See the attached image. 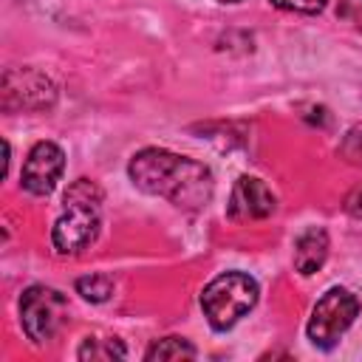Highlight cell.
<instances>
[{"mask_svg": "<svg viewBox=\"0 0 362 362\" xmlns=\"http://www.w3.org/2000/svg\"><path fill=\"white\" fill-rule=\"evenodd\" d=\"M274 209H277V198L260 178L240 175L235 181L229 206H226V215L232 221H260V218H269Z\"/></svg>", "mask_w": 362, "mask_h": 362, "instance_id": "ba28073f", "label": "cell"}, {"mask_svg": "<svg viewBox=\"0 0 362 362\" xmlns=\"http://www.w3.org/2000/svg\"><path fill=\"white\" fill-rule=\"evenodd\" d=\"M68 320V300L51 286H31L20 297V322L31 342H51Z\"/></svg>", "mask_w": 362, "mask_h": 362, "instance_id": "5b68a950", "label": "cell"}, {"mask_svg": "<svg viewBox=\"0 0 362 362\" xmlns=\"http://www.w3.org/2000/svg\"><path fill=\"white\" fill-rule=\"evenodd\" d=\"M195 345H189L184 337H164L158 342H153L144 354V359L156 362V359H195Z\"/></svg>", "mask_w": 362, "mask_h": 362, "instance_id": "8fae6325", "label": "cell"}, {"mask_svg": "<svg viewBox=\"0 0 362 362\" xmlns=\"http://www.w3.org/2000/svg\"><path fill=\"white\" fill-rule=\"evenodd\" d=\"M3 110H48L57 102V85L37 68H8L3 74Z\"/></svg>", "mask_w": 362, "mask_h": 362, "instance_id": "8992f818", "label": "cell"}, {"mask_svg": "<svg viewBox=\"0 0 362 362\" xmlns=\"http://www.w3.org/2000/svg\"><path fill=\"white\" fill-rule=\"evenodd\" d=\"M345 212H348L351 218H359V221H362V184L348 192V198H345Z\"/></svg>", "mask_w": 362, "mask_h": 362, "instance_id": "9a60e30c", "label": "cell"}, {"mask_svg": "<svg viewBox=\"0 0 362 362\" xmlns=\"http://www.w3.org/2000/svg\"><path fill=\"white\" fill-rule=\"evenodd\" d=\"M62 170H65L62 147L54 144V141H37L25 156V164H23V173H20V184H23L25 192L42 198V195L54 192Z\"/></svg>", "mask_w": 362, "mask_h": 362, "instance_id": "52a82bcc", "label": "cell"}, {"mask_svg": "<svg viewBox=\"0 0 362 362\" xmlns=\"http://www.w3.org/2000/svg\"><path fill=\"white\" fill-rule=\"evenodd\" d=\"M76 291L88 300V303H105L113 294V277L110 274H88L76 280Z\"/></svg>", "mask_w": 362, "mask_h": 362, "instance_id": "7c38bea8", "label": "cell"}, {"mask_svg": "<svg viewBox=\"0 0 362 362\" xmlns=\"http://www.w3.org/2000/svg\"><path fill=\"white\" fill-rule=\"evenodd\" d=\"M127 173L141 192L167 198L184 212H201L215 192V178L206 164L161 147L139 150L130 158Z\"/></svg>", "mask_w": 362, "mask_h": 362, "instance_id": "6da1fadb", "label": "cell"}, {"mask_svg": "<svg viewBox=\"0 0 362 362\" xmlns=\"http://www.w3.org/2000/svg\"><path fill=\"white\" fill-rule=\"evenodd\" d=\"M337 17H342V20H348V23L362 28V0H339Z\"/></svg>", "mask_w": 362, "mask_h": 362, "instance_id": "5bb4252c", "label": "cell"}, {"mask_svg": "<svg viewBox=\"0 0 362 362\" xmlns=\"http://www.w3.org/2000/svg\"><path fill=\"white\" fill-rule=\"evenodd\" d=\"M356 314H359V297L354 291L339 288V286L328 288L317 300V305L311 311V320L305 325V334H308L311 345H317L322 351H331L339 342V337L354 325Z\"/></svg>", "mask_w": 362, "mask_h": 362, "instance_id": "277c9868", "label": "cell"}, {"mask_svg": "<svg viewBox=\"0 0 362 362\" xmlns=\"http://www.w3.org/2000/svg\"><path fill=\"white\" fill-rule=\"evenodd\" d=\"M65 212L51 229V243L59 255H79L88 249L102 223V189L90 178H76L65 189Z\"/></svg>", "mask_w": 362, "mask_h": 362, "instance_id": "7a4b0ae2", "label": "cell"}, {"mask_svg": "<svg viewBox=\"0 0 362 362\" xmlns=\"http://www.w3.org/2000/svg\"><path fill=\"white\" fill-rule=\"evenodd\" d=\"M260 297V286L246 272H223L209 280L201 291V308L215 331H229L240 317H246Z\"/></svg>", "mask_w": 362, "mask_h": 362, "instance_id": "3957f363", "label": "cell"}, {"mask_svg": "<svg viewBox=\"0 0 362 362\" xmlns=\"http://www.w3.org/2000/svg\"><path fill=\"white\" fill-rule=\"evenodd\" d=\"M272 6L297 14H320L325 8V0H272Z\"/></svg>", "mask_w": 362, "mask_h": 362, "instance_id": "4fadbf2b", "label": "cell"}, {"mask_svg": "<svg viewBox=\"0 0 362 362\" xmlns=\"http://www.w3.org/2000/svg\"><path fill=\"white\" fill-rule=\"evenodd\" d=\"M76 356L85 359V362L88 359L90 362H96V359H124L127 348H124V342L119 337H85L79 351H76Z\"/></svg>", "mask_w": 362, "mask_h": 362, "instance_id": "30bf717a", "label": "cell"}, {"mask_svg": "<svg viewBox=\"0 0 362 362\" xmlns=\"http://www.w3.org/2000/svg\"><path fill=\"white\" fill-rule=\"evenodd\" d=\"M328 257V232L320 226H308L297 240H294V269L300 274H314L322 269Z\"/></svg>", "mask_w": 362, "mask_h": 362, "instance_id": "9c48e42d", "label": "cell"}, {"mask_svg": "<svg viewBox=\"0 0 362 362\" xmlns=\"http://www.w3.org/2000/svg\"><path fill=\"white\" fill-rule=\"evenodd\" d=\"M218 3H240V0H218Z\"/></svg>", "mask_w": 362, "mask_h": 362, "instance_id": "2e32d148", "label": "cell"}]
</instances>
